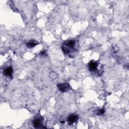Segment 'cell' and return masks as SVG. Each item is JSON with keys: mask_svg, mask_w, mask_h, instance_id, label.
Masks as SVG:
<instances>
[{"mask_svg": "<svg viewBox=\"0 0 129 129\" xmlns=\"http://www.w3.org/2000/svg\"><path fill=\"white\" fill-rule=\"evenodd\" d=\"M61 123H62V124H64V122H61Z\"/></svg>", "mask_w": 129, "mask_h": 129, "instance_id": "8", "label": "cell"}, {"mask_svg": "<svg viewBox=\"0 0 129 129\" xmlns=\"http://www.w3.org/2000/svg\"><path fill=\"white\" fill-rule=\"evenodd\" d=\"M98 63L95 62L91 61L88 64V69L91 72H94L97 70Z\"/></svg>", "mask_w": 129, "mask_h": 129, "instance_id": "2", "label": "cell"}, {"mask_svg": "<svg viewBox=\"0 0 129 129\" xmlns=\"http://www.w3.org/2000/svg\"><path fill=\"white\" fill-rule=\"evenodd\" d=\"M12 73H13V68L11 67H7L3 71L4 75L6 76H11Z\"/></svg>", "mask_w": 129, "mask_h": 129, "instance_id": "5", "label": "cell"}, {"mask_svg": "<svg viewBox=\"0 0 129 129\" xmlns=\"http://www.w3.org/2000/svg\"><path fill=\"white\" fill-rule=\"evenodd\" d=\"M42 123V119L41 118V117H36L33 122V126L36 128H39L40 126L41 125Z\"/></svg>", "mask_w": 129, "mask_h": 129, "instance_id": "4", "label": "cell"}, {"mask_svg": "<svg viewBox=\"0 0 129 129\" xmlns=\"http://www.w3.org/2000/svg\"><path fill=\"white\" fill-rule=\"evenodd\" d=\"M78 120V116L75 114L71 115L68 116V121L70 124H73L74 123L77 122Z\"/></svg>", "mask_w": 129, "mask_h": 129, "instance_id": "3", "label": "cell"}, {"mask_svg": "<svg viewBox=\"0 0 129 129\" xmlns=\"http://www.w3.org/2000/svg\"><path fill=\"white\" fill-rule=\"evenodd\" d=\"M38 42L36 41L35 40H30L29 42H28L27 43V47L29 48H32L33 47H34L35 46H36V45H38Z\"/></svg>", "mask_w": 129, "mask_h": 129, "instance_id": "6", "label": "cell"}, {"mask_svg": "<svg viewBox=\"0 0 129 129\" xmlns=\"http://www.w3.org/2000/svg\"><path fill=\"white\" fill-rule=\"evenodd\" d=\"M58 87L59 90L61 92H67L71 89V86L68 83H63L59 84L58 85Z\"/></svg>", "mask_w": 129, "mask_h": 129, "instance_id": "1", "label": "cell"}, {"mask_svg": "<svg viewBox=\"0 0 129 129\" xmlns=\"http://www.w3.org/2000/svg\"><path fill=\"white\" fill-rule=\"evenodd\" d=\"M105 113V110L103 108H102V109H101L99 110V115H103L104 113Z\"/></svg>", "mask_w": 129, "mask_h": 129, "instance_id": "7", "label": "cell"}]
</instances>
